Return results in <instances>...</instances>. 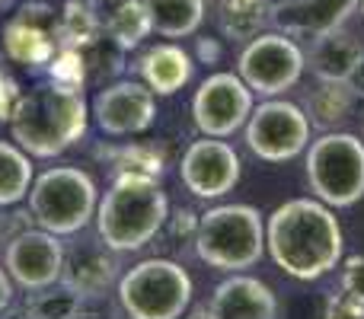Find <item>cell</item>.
Listing matches in <instances>:
<instances>
[{
    "mask_svg": "<svg viewBox=\"0 0 364 319\" xmlns=\"http://www.w3.org/2000/svg\"><path fill=\"white\" fill-rule=\"evenodd\" d=\"M240 166V153L224 138H201L192 141L182 153L179 179L195 198L214 201L237 188Z\"/></svg>",
    "mask_w": 364,
    "mask_h": 319,
    "instance_id": "cell-12",
    "label": "cell"
},
{
    "mask_svg": "<svg viewBox=\"0 0 364 319\" xmlns=\"http://www.w3.org/2000/svg\"><path fill=\"white\" fill-rule=\"evenodd\" d=\"M192 278L173 259H144L119 278V307L128 319H182Z\"/></svg>",
    "mask_w": 364,
    "mask_h": 319,
    "instance_id": "cell-6",
    "label": "cell"
},
{
    "mask_svg": "<svg viewBox=\"0 0 364 319\" xmlns=\"http://www.w3.org/2000/svg\"><path fill=\"white\" fill-rule=\"evenodd\" d=\"M0 319H36L29 310V303H10V307L0 313Z\"/></svg>",
    "mask_w": 364,
    "mask_h": 319,
    "instance_id": "cell-33",
    "label": "cell"
},
{
    "mask_svg": "<svg viewBox=\"0 0 364 319\" xmlns=\"http://www.w3.org/2000/svg\"><path fill=\"white\" fill-rule=\"evenodd\" d=\"M119 278V262L115 252L96 239H83V243L64 249V269H61V284L77 291L80 297H96L106 294Z\"/></svg>",
    "mask_w": 364,
    "mask_h": 319,
    "instance_id": "cell-17",
    "label": "cell"
},
{
    "mask_svg": "<svg viewBox=\"0 0 364 319\" xmlns=\"http://www.w3.org/2000/svg\"><path fill=\"white\" fill-rule=\"evenodd\" d=\"M192 70L195 61L182 45L164 42V45H154L141 55L138 61V74L147 87L154 90V96H173L192 80Z\"/></svg>",
    "mask_w": 364,
    "mask_h": 319,
    "instance_id": "cell-18",
    "label": "cell"
},
{
    "mask_svg": "<svg viewBox=\"0 0 364 319\" xmlns=\"http://www.w3.org/2000/svg\"><path fill=\"white\" fill-rule=\"evenodd\" d=\"M100 38V16L83 0H70L61 13V42L68 48H87Z\"/></svg>",
    "mask_w": 364,
    "mask_h": 319,
    "instance_id": "cell-25",
    "label": "cell"
},
{
    "mask_svg": "<svg viewBox=\"0 0 364 319\" xmlns=\"http://www.w3.org/2000/svg\"><path fill=\"white\" fill-rule=\"evenodd\" d=\"M218 23L220 32L233 42H250L272 23L269 0H218Z\"/></svg>",
    "mask_w": 364,
    "mask_h": 319,
    "instance_id": "cell-22",
    "label": "cell"
},
{
    "mask_svg": "<svg viewBox=\"0 0 364 319\" xmlns=\"http://www.w3.org/2000/svg\"><path fill=\"white\" fill-rule=\"evenodd\" d=\"M64 48L61 16L45 4H26L6 19L4 51L13 64L23 67H48L55 55Z\"/></svg>",
    "mask_w": 364,
    "mask_h": 319,
    "instance_id": "cell-11",
    "label": "cell"
},
{
    "mask_svg": "<svg viewBox=\"0 0 364 319\" xmlns=\"http://www.w3.org/2000/svg\"><path fill=\"white\" fill-rule=\"evenodd\" d=\"M342 291H348L352 297L364 301V256H352L346 265H342Z\"/></svg>",
    "mask_w": 364,
    "mask_h": 319,
    "instance_id": "cell-29",
    "label": "cell"
},
{
    "mask_svg": "<svg viewBox=\"0 0 364 319\" xmlns=\"http://www.w3.org/2000/svg\"><path fill=\"white\" fill-rule=\"evenodd\" d=\"M198 319H201V316H198Z\"/></svg>",
    "mask_w": 364,
    "mask_h": 319,
    "instance_id": "cell-36",
    "label": "cell"
},
{
    "mask_svg": "<svg viewBox=\"0 0 364 319\" xmlns=\"http://www.w3.org/2000/svg\"><path fill=\"white\" fill-rule=\"evenodd\" d=\"M361 13H364V0H361Z\"/></svg>",
    "mask_w": 364,
    "mask_h": 319,
    "instance_id": "cell-35",
    "label": "cell"
},
{
    "mask_svg": "<svg viewBox=\"0 0 364 319\" xmlns=\"http://www.w3.org/2000/svg\"><path fill=\"white\" fill-rule=\"evenodd\" d=\"M77 307H80V294L70 291L68 284H51L29 297V310L36 319H74Z\"/></svg>",
    "mask_w": 364,
    "mask_h": 319,
    "instance_id": "cell-26",
    "label": "cell"
},
{
    "mask_svg": "<svg viewBox=\"0 0 364 319\" xmlns=\"http://www.w3.org/2000/svg\"><path fill=\"white\" fill-rule=\"evenodd\" d=\"M278 301L265 281L243 271H230V278L214 288L208 301V319H275Z\"/></svg>",
    "mask_w": 364,
    "mask_h": 319,
    "instance_id": "cell-16",
    "label": "cell"
},
{
    "mask_svg": "<svg viewBox=\"0 0 364 319\" xmlns=\"http://www.w3.org/2000/svg\"><path fill=\"white\" fill-rule=\"evenodd\" d=\"M13 303V278L6 275V269H0V313Z\"/></svg>",
    "mask_w": 364,
    "mask_h": 319,
    "instance_id": "cell-32",
    "label": "cell"
},
{
    "mask_svg": "<svg viewBox=\"0 0 364 319\" xmlns=\"http://www.w3.org/2000/svg\"><path fill=\"white\" fill-rule=\"evenodd\" d=\"M96 182L80 166H51L29 188V211L42 230L74 237L96 217Z\"/></svg>",
    "mask_w": 364,
    "mask_h": 319,
    "instance_id": "cell-5",
    "label": "cell"
},
{
    "mask_svg": "<svg viewBox=\"0 0 364 319\" xmlns=\"http://www.w3.org/2000/svg\"><path fill=\"white\" fill-rule=\"evenodd\" d=\"M310 192L329 207H352L364 198V144L348 131H323L307 147Z\"/></svg>",
    "mask_w": 364,
    "mask_h": 319,
    "instance_id": "cell-7",
    "label": "cell"
},
{
    "mask_svg": "<svg viewBox=\"0 0 364 319\" xmlns=\"http://www.w3.org/2000/svg\"><path fill=\"white\" fill-rule=\"evenodd\" d=\"M32 157L13 141H0V205L10 207L29 195L32 188Z\"/></svg>",
    "mask_w": 364,
    "mask_h": 319,
    "instance_id": "cell-23",
    "label": "cell"
},
{
    "mask_svg": "<svg viewBox=\"0 0 364 319\" xmlns=\"http://www.w3.org/2000/svg\"><path fill=\"white\" fill-rule=\"evenodd\" d=\"M358 6L361 0H284L272 6V23L284 36L320 38L326 32L342 29Z\"/></svg>",
    "mask_w": 364,
    "mask_h": 319,
    "instance_id": "cell-15",
    "label": "cell"
},
{
    "mask_svg": "<svg viewBox=\"0 0 364 319\" xmlns=\"http://www.w3.org/2000/svg\"><path fill=\"white\" fill-rule=\"evenodd\" d=\"M195 252L208 269L243 271L265 256V220L252 205H218L198 217Z\"/></svg>",
    "mask_w": 364,
    "mask_h": 319,
    "instance_id": "cell-4",
    "label": "cell"
},
{
    "mask_svg": "<svg viewBox=\"0 0 364 319\" xmlns=\"http://www.w3.org/2000/svg\"><path fill=\"white\" fill-rule=\"evenodd\" d=\"M323 319H364V301L352 297L348 291H333V297L326 301V313Z\"/></svg>",
    "mask_w": 364,
    "mask_h": 319,
    "instance_id": "cell-28",
    "label": "cell"
},
{
    "mask_svg": "<svg viewBox=\"0 0 364 319\" xmlns=\"http://www.w3.org/2000/svg\"><path fill=\"white\" fill-rule=\"evenodd\" d=\"M4 269L26 291H42L61 281L64 269V243L48 230H23L6 243Z\"/></svg>",
    "mask_w": 364,
    "mask_h": 319,
    "instance_id": "cell-14",
    "label": "cell"
},
{
    "mask_svg": "<svg viewBox=\"0 0 364 319\" xmlns=\"http://www.w3.org/2000/svg\"><path fill=\"white\" fill-rule=\"evenodd\" d=\"M74 319H115V307L106 301V294L80 297V307H77Z\"/></svg>",
    "mask_w": 364,
    "mask_h": 319,
    "instance_id": "cell-30",
    "label": "cell"
},
{
    "mask_svg": "<svg viewBox=\"0 0 364 319\" xmlns=\"http://www.w3.org/2000/svg\"><path fill=\"white\" fill-rule=\"evenodd\" d=\"M10 138L29 157L48 160L74 147L87 134L90 106L83 99V87L61 83L51 77L29 93H19L10 112Z\"/></svg>",
    "mask_w": 364,
    "mask_h": 319,
    "instance_id": "cell-2",
    "label": "cell"
},
{
    "mask_svg": "<svg viewBox=\"0 0 364 319\" xmlns=\"http://www.w3.org/2000/svg\"><path fill=\"white\" fill-rule=\"evenodd\" d=\"M151 26L164 38H188L205 23L208 0H144Z\"/></svg>",
    "mask_w": 364,
    "mask_h": 319,
    "instance_id": "cell-21",
    "label": "cell"
},
{
    "mask_svg": "<svg viewBox=\"0 0 364 319\" xmlns=\"http://www.w3.org/2000/svg\"><path fill=\"white\" fill-rule=\"evenodd\" d=\"M307 67L301 45L284 32H259L256 38L243 45L237 61V74L252 93L265 96H282L284 90L297 87Z\"/></svg>",
    "mask_w": 364,
    "mask_h": 319,
    "instance_id": "cell-8",
    "label": "cell"
},
{
    "mask_svg": "<svg viewBox=\"0 0 364 319\" xmlns=\"http://www.w3.org/2000/svg\"><path fill=\"white\" fill-rule=\"evenodd\" d=\"M361 96L355 93V87L348 80H316V87L304 96V112L310 119V128L316 131H336L339 125H346L355 112V102Z\"/></svg>",
    "mask_w": 364,
    "mask_h": 319,
    "instance_id": "cell-20",
    "label": "cell"
},
{
    "mask_svg": "<svg viewBox=\"0 0 364 319\" xmlns=\"http://www.w3.org/2000/svg\"><path fill=\"white\" fill-rule=\"evenodd\" d=\"M170 201L157 175L119 173L96 205V237L112 252H138L164 233Z\"/></svg>",
    "mask_w": 364,
    "mask_h": 319,
    "instance_id": "cell-3",
    "label": "cell"
},
{
    "mask_svg": "<svg viewBox=\"0 0 364 319\" xmlns=\"http://www.w3.org/2000/svg\"><path fill=\"white\" fill-rule=\"evenodd\" d=\"M119 160V173H144V175H157L164 173L160 166V153L151 151V147H125V151L115 153Z\"/></svg>",
    "mask_w": 364,
    "mask_h": 319,
    "instance_id": "cell-27",
    "label": "cell"
},
{
    "mask_svg": "<svg viewBox=\"0 0 364 319\" xmlns=\"http://www.w3.org/2000/svg\"><path fill=\"white\" fill-rule=\"evenodd\" d=\"M252 96L256 93L246 87L240 74H230V70L211 74L195 90L192 99L195 128L205 138H230L250 121L252 109H256Z\"/></svg>",
    "mask_w": 364,
    "mask_h": 319,
    "instance_id": "cell-10",
    "label": "cell"
},
{
    "mask_svg": "<svg viewBox=\"0 0 364 319\" xmlns=\"http://www.w3.org/2000/svg\"><path fill=\"white\" fill-rule=\"evenodd\" d=\"M90 115L96 119L102 134L109 138H132L154 125L157 119V96L147 83L115 80L93 96Z\"/></svg>",
    "mask_w": 364,
    "mask_h": 319,
    "instance_id": "cell-13",
    "label": "cell"
},
{
    "mask_svg": "<svg viewBox=\"0 0 364 319\" xmlns=\"http://www.w3.org/2000/svg\"><path fill=\"white\" fill-rule=\"evenodd\" d=\"M246 147L265 163H288L310 147V119L297 102L265 99L246 121Z\"/></svg>",
    "mask_w": 364,
    "mask_h": 319,
    "instance_id": "cell-9",
    "label": "cell"
},
{
    "mask_svg": "<svg viewBox=\"0 0 364 319\" xmlns=\"http://www.w3.org/2000/svg\"><path fill=\"white\" fill-rule=\"evenodd\" d=\"M265 249L284 275L297 281H320L339 269L346 237L329 205L320 198H291L265 220Z\"/></svg>",
    "mask_w": 364,
    "mask_h": 319,
    "instance_id": "cell-1",
    "label": "cell"
},
{
    "mask_svg": "<svg viewBox=\"0 0 364 319\" xmlns=\"http://www.w3.org/2000/svg\"><path fill=\"white\" fill-rule=\"evenodd\" d=\"M154 32L151 13H147L144 0H122L106 19V36L119 45L122 51H132Z\"/></svg>",
    "mask_w": 364,
    "mask_h": 319,
    "instance_id": "cell-24",
    "label": "cell"
},
{
    "mask_svg": "<svg viewBox=\"0 0 364 319\" xmlns=\"http://www.w3.org/2000/svg\"><path fill=\"white\" fill-rule=\"evenodd\" d=\"M355 87V93L364 96V55H361V61H358V67H355V74H352V80H348Z\"/></svg>",
    "mask_w": 364,
    "mask_h": 319,
    "instance_id": "cell-34",
    "label": "cell"
},
{
    "mask_svg": "<svg viewBox=\"0 0 364 319\" xmlns=\"http://www.w3.org/2000/svg\"><path fill=\"white\" fill-rule=\"evenodd\" d=\"M16 99H19V93L13 90V83L4 80V74H0V119H10V112H13V106H16Z\"/></svg>",
    "mask_w": 364,
    "mask_h": 319,
    "instance_id": "cell-31",
    "label": "cell"
},
{
    "mask_svg": "<svg viewBox=\"0 0 364 319\" xmlns=\"http://www.w3.org/2000/svg\"><path fill=\"white\" fill-rule=\"evenodd\" d=\"M361 55L364 48L358 38L346 29H336L314 38V45H310V51L304 58H307L316 80H352Z\"/></svg>",
    "mask_w": 364,
    "mask_h": 319,
    "instance_id": "cell-19",
    "label": "cell"
}]
</instances>
